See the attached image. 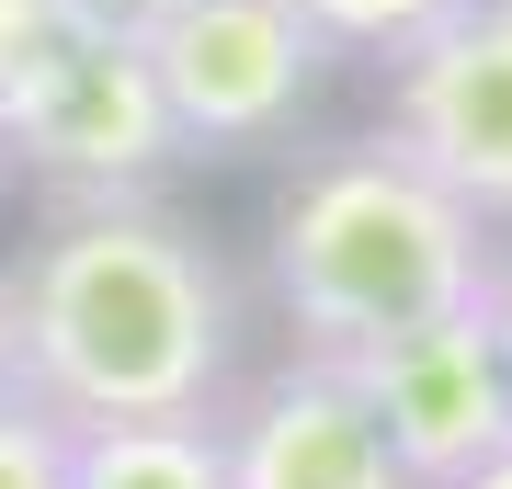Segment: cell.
<instances>
[{"instance_id": "cell-1", "label": "cell", "mask_w": 512, "mask_h": 489, "mask_svg": "<svg viewBox=\"0 0 512 489\" xmlns=\"http://www.w3.org/2000/svg\"><path fill=\"white\" fill-rule=\"evenodd\" d=\"M12 399L69 433L205 421L239 376V285L160 194H57L35 251L0 273Z\"/></svg>"}, {"instance_id": "cell-2", "label": "cell", "mask_w": 512, "mask_h": 489, "mask_svg": "<svg viewBox=\"0 0 512 489\" xmlns=\"http://www.w3.org/2000/svg\"><path fill=\"white\" fill-rule=\"evenodd\" d=\"M490 262H501L490 217L456 205L399 137L319 148L274 194V228H262V285H274L296 353H342V342H376V330L478 308Z\"/></svg>"}, {"instance_id": "cell-3", "label": "cell", "mask_w": 512, "mask_h": 489, "mask_svg": "<svg viewBox=\"0 0 512 489\" xmlns=\"http://www.w3.org/2000/svg\"><path fill=\"white\" fill-rule=\"evenodd\" d=\"M0 160L46 171L57 194H148L183 160V126L148 80V46L103 12H69L0 80Z\"/></svg>"}, {"instance_id": "cell-4", "label": "cell", "mask_w": 512, "mask_h": 489, "mask_svg": "<svg viewBox=\"0 0 512 489\" xmlns=\"http://www.w3.org/2000/svg\"><path fill=\"white\" fill-rule=\"evenodd\" d=\"M148 80H160L183 148H274L319 91V35L296 0H183V12L137 23Z\"/></svg>"}, {"instance_id": "cell-5", "label": "cell", "mask_w": 512, "mask_h": 489, "mask_svg": "<svg viewBox=\"0 0 512 489\" xmlns=\"http://www.w3.org/2000/svg\"><path fill=\"white\" fill-rule=\"evenodd\" d=\"M353 376V399L376 410V433L399 444V467L421 489H456L478 455L512 444V387H501V342L478 308H444V319H410V330H376V342H342L330 353Z\"/></svg>"}, {"instance_id": "cell-6", "label": "cell", "mask_w": 512, "mask_h": 489, "mask_svg": "<svg viewBox=\"0 0 512 489\" xmlns=\"http://www.w3.org/2000/svg\"><path fill=\"white\" fill-rule=\"evenodd\" d=\"M478 217H512V0H467L410 57H387V126Z\"/></svg>"}, {"instance_id": "cell-7", "label": "cell", "mask_w": 512, "mask_h": 489, "mask_svg": "<svg viewBox=\"0 0 512 489\" xmlns=\"http://www.w3.org/2000/svg\"><path fill=\"white\" fill-rule=\"evenodd\" d=\"M205 421H217L228 489H421L330 353H285L274 376L228 387Z\"/></svg>"}, {"instance_id": "cell-8", "label": "cell", "mask_w": 512, "mask_h": 489, "mask_svg": "<svg viewBox=\"0 0 512 489\" xmlns=\"http://www.w3.org/2000/svg\"><path fill=\"white\" fill-rule=\"evenodd\" d=\"M69 489H228L217 421H103L69 444Z\"/></svg>"}, {"instance_id": "cell-9", "label": "cell", "mask_w": 512, "mask_h": 489, "mask_svg": "<svg viewBox=\"0 0 512 489\" xmlns=\"http://www.w3.org/2000/svg\"><path fill=\"white\" fill-rule=\"evenodd\" d=\"M319 46H353V57H410L433 23H456L467 0H296Z\"/></svg>"}, {"instance_id": "cell-10", "label": "cell", "mask_w": 512, "mask_h": 489, "mask_svg": "<svg viewBox=\"0 0 512 489\" xmlns=\"http://www.w3.org/2000/svg\"><path fill=\"white\" fill-rule=\"evenodd\" d=\"M69 421H46L35 399H0V489H69Z\"/></svg>"}, {"instance_id": "cell-11", "label": "cell", "mask_w": 512, "mask_h": 489, "mask_svg": "<svg viewBox=\"0 0 512 489\" xmlns=\"http://www.w3.org/2000/svg\"><path fill=\"white\" fill-rule=\"evenodd\" d=\"M69 12H80V0H0V80H12L23 57H35L57 23H69Z\"/></svg>"}, {"instance_id": "cell-12", "label": "cell", "mask_w": 512, "mask_h": 489, "mask_svg": "<svg viewBox=\"0 0 512 489\" xmlns=\"http://www.w3.org/2000/svg\"><path fill=\"white\" fill-rule=\"evenodd\" d=\"M478 319H490V342H501V387H512V251L490 262V285H478Z\"/></svg>"}, {"instance_id": "cell-13", "label": "cell", "mask_w": 512, "mask_h": 489, "mask_svg": "<svg viewBox=\"0 0 512 489\" xmlns=\"http://www.w3.org/2000/svg\"><path fill=\"white\" fill-rule=\"evenodd\" d=\"M80 12H103V23H126V35H137V23H160V12H183V0H80Z\"/></svg>"}, {"instance_id": "cell-14", "label": "cell", "mask_w": 512, "mask_h": 489, "mask_svg": "<svg viewBox=\"0 0 512 489\" xmlns=\"http://www.w3.org/2000/svg\"><path fill=\"white\" fill-rule=\"evenodd\" d=\"M456 489H512V444H501V455H478V467H467Z\"/></svg>"}, {"instance_id": "cell-15", "label": "cell", "mask_w": 512, "mask_h": 489, "mask_svg": "<svg viewBox=\"0 0 512 489\" xmlns=\"http://www.w3.org/2000/svg\"><path fill=\"white\" fill-rule=\"evenodd\" d=\"M0 399H12V308H0Z\"/></svg>"}]
</instances>
